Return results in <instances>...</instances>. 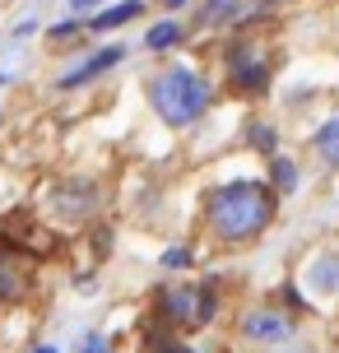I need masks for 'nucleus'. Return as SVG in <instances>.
Returning <instances> with one entry per match:
<instances>
[{
	"label": "nucleus",
	"instance_id": "obj_1",
	"mask_svg": "<svg viewBox=\"0 0 339 353\" xmlns=\"http://www.w3.org/2000/svg\"><path fill=\"white\" fill-rule=\"evenodd\" d=\"M274 214V195L260 181H232L223 191L209 195V223L223 242H247L269 223Z\"/></svg>",
	"mask_w": 339,
	"mask_h": 353
},
{
	"label": "nucleus",
	"instance_id": "obj_2",
	"mask_svg": "<svg viewBox=\"0 0 339 353\" xmlns=\"http://www.w3.org/2000/svg\"><path fill=\"white\" fill-rule=\"evenodd\" d=\"M149 103L158 112L167 125H191L209 107V84L200 79L196 70H186V65H172V70H163L154 84H149Z\"/></svg>",
	"mask_w": 339,
	"mask_h": 353
},
{
	"label": "nucleus",
	"instance_id": "obj_3",
	"mask_svg": "<svg viewBox=\"0 0 339 353\" xmlns=\"http://www.w3.org/2000/svg\"><path fill=\"white\" fill-rule=\"evenodd\" d=\"M163 307H167V316L181 321V325H205L209 312H214V298H209V293H196V288H177V293L163 298Z\"/></svg>",
	"mask_w": 339,
	"mask_h": 353
},
{
	"label": "nucleus",
	"instance_id": "obj_4",
	"mask_svg": "<svg viewBox=\"0 0 339 353\" xmlns=\"http://www.w3.org/2000/svg\"><path fill=\"white\" fill-rule=\"evenodd\" d=\"M265 79H269L265 61H256V56H251V47H237V52H232V84H237V88L260 93V88H265Z\"/></svg>",
	"mask_w": 339,
	"mask_h": 353
},
{
	"label": "nucleus",
	"instance_id": "obj_5",
	"mask_svg": "<svg viewBox=\"0 0 339 353\" xmlns=\"http://www.w3.org/2000/svg\"><path fill=\"white\" fill-rule=\"evenodd\" d=\"M125 56V47H103V52L93 56V61H84L79 70H70L65 79H61V88H74V84H84V79H93V74H103V70H112L116 61Z\"/></svg>",
	"mask_w": 339,
	"mask_h": 353
},
{
	"label": "nucleus",
	"instance_id": "obj_6",
	"mask_svg": "<svg viewBox=\"0 0 339 353\" xmlns=\"http://www.w3.org/2000/svg\"><path fill=\"white\" fill-rule=\"evenodd\" d=\"M242 330H247L251 339H284L288 335V321L274 316V312H251V316L242 321Z\"/></svg>",
	"mask_w": 339,
	"mask_h": 353
},
{
	"label": "nucleus",
	"instance_id": "obj_7",
	"mask_svg": "<svg viewBox=\"0 0 339 353\" xmlns=\"http://www.w3.org/2000/svg\"><path fill=\"white\" fill-rule=\"evenodd\" d=\"M135 14H144V5L140 0H125V5H112V10H103V14H93L89 28H98V33H103V28H121V23H130Z\"/></svg>",
	"mask_w": 339,
	"mask_h": 353
},
{
	"label": "nucleus",
	"instance_id": "obj_8",
	"mask_svg": "<svg viewBox=\"0 0 339 353\" xmlns=\"http://www.w3.org/2000/svg\"><path fill=\"white\" fill-rule=\"evenodd\" d=\"M19 293H23V274H19L14 265L0 256V302H14Z\"/></svg>",
	"mask_w": 339,
	"mask_h": 353
},
{
	"label": "nucleus",
	"instance_id": "obj_9",
	"mask_svg": "<svg viewBox=\"0 0 339 353\" xmlns=\"http://www.w3.org/2000/svg\"><path fill=\"white\" fill-rule=\"evenodd\" d=\"M316 149L325 154V163H339V117L330 125H321V135H316Z\"/></svg>",
	"mask_w": 339,
	"mask_h": 353
},
{
	"label": "nucleus",
	"instance_id": "obj_10",
	"mask_svg": "<svg viewBox=\"0 0 339 353\" xmlns=\"http://www.w3.org/2000/svg\"><path fill=\"white\" fill-rule=\"evenodd\" d=\"M177 37H181L177 23H158V28H149V47H154V52H163V47H172Z\"/></svg>",
	"mask_w": 339,
	"mask_h": 353
},
{
	"label": "nucleus",
	"instance_id": "obj_11",
	"mask_svg": "<svg viewBox=\"0 0 339 353\" xmlns=\"http://www.w3.org/2000/svg\"><path fill=\"white\" fill-rule=\"evenodd\" d=\"M237 14V0H209V5H205V23H223V19H232Z\"/></svg>",
	"mask_w": 339,
	"mask_h": 353
},
{
	"label": "nucleus",
	"instance_id": "obj_12",
	"mask_svg": "<svg viewBox=\"0 0 339 353\" xmlns=\"http://www.w3.org/2000/svg\"><path fill=\"white\" fill-rule=\"evenodd\" d=\"M274 186H279V191H293V186H298V168L288 159H274Z\"/></svg>",
	"mask_w": 339,
	"mask_h": 353
},
{
	"label": "nucleus",
	"instance_id": "obj_13",
	"mask_svg": "<svg viewBox=\"0 0 339 353\" xmlns=\"http://www.w3.org/2000/svg\"><path fill=\"white\" fill-rule=\"evenodd\" d=\"M186 261H191V256H186V251H167V256H163V265H167V270H181V265H186Z\"/></svg>",
	"mask_w": 339,
	"mask_h": 353
},
{
	"label": "nucleus",
	"instance_id": "obj_14",
	"mask_svg": "<svg viewBox=\"0 0 339 353\" xmlns=\"http://www.w3.org/2000/svg\"><path fill=\"white\" fill-rule=\"evenodd\" d=\"M84 353H107V339H103V335H89V339H84Z\"/></svg>",
	"mask_w": 339,
	"mask_h": 353
},
{
	"label": "nucleus",
	"instance_id": "obj_15",
	"mask_svg": "<svg viewBox=\"0 0 339 353\" xmlns=\"http://www.w3.org/2000/svg\"><path fill=\"white\" fill-rule=\"evenodd\" d=\"M251 140L260 144V149H274V130H265V125H260V130H256V135H251Z\"/></svg>",
	"mask_w": 339,
	"mask_h": 353
},
{
	"label": "nucleus",
	"instance_id": "obj_16",
	"mask_svg": "<svg viewBox=\"0 0 339 353\" xmlns=\"http://www.w3.org/2000/svg\"><path fill=\"white\" fill-rule=\"evenodd\" d=\"M74 10H89V5H103V0H70Z\"/></svg>",
	"mask_w": 339,
	"mask_h": 353
},
{
	"label": "nucleus",
	"instance_id": "obj_17",
	"mask_svg": "<svg viewBox=\"0 0 339 353\" xmlns=\"http://www.w3.org/2000/svg\"><path fill=\"white\" fill-rule=\"evenodd\" d=\"M33 353H56V349H52V344H42V349H33Z\"/></svg>",
	"mask_w": 339,
	"mask_h": 353
},
{
	"label": "nucleus",
	"instance_id": "obj_18",
	"mask_svg": "<svg viewBox=\"0 0 339 353\" xmlns=\"http://www.w3.org/2000/svg\"><path fill=\"white\" fill-rule=\"evenodd\" d=\"M163 5H172V10H177V5H186V0H163Z\"/></svg>",
	"mask_w": 339,
	"mask_h": 353
}]
</instances>
